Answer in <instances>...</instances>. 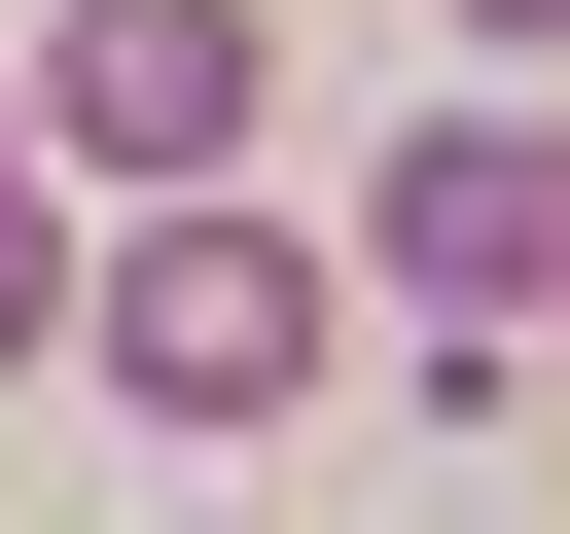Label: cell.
Wrapping results in <instances>:
<instances>
[{
	"label": "cell",
	"instance_id": "obj_2",
	"mask_svg": "<svg viewBox=\"0 0 570 534\" xmlns=\"http://www.w3.org/2000/svg\"><path fill=\"white\" fill-rule=\"evenodd\" d=\"M249 107H285V36H249V0H71V36L0 71V142H36V178H142V214H214V178H249Z\"/></svg>",
	"mask_w": 570,
	"mask_h": 534
},
{
	"label": "cell",
	"instance_id": "obj_4",
	"mask_svg": "<svg viewBox=\"0 0 570 534\" xmlns=\"http://www.w3.org/2000/svg\"><path fill=\"white\" fill-rule=\"evenodd\" d=\"M36 320H71V249H36V142H0V356H36Z\"/></svg>",
	"mask_w": 570,
	"mask_h": 534
},
{
	"label": "cell",
	"instance_id": "obj_5",
	"mask_svg": "<svg viewBox=\"0 0 570 534\" xmlns=\"http://www.w3.org/2000/svg\"><path fill=\"white\" fill-rule=\"evenodd\" d=\"M463 36H534V0H463Z\"/></svg>",
	"mask_w": 570,
	"mask_h": 534
},
{
	"label": "cell",
	"instance_id": "obj_1",
	"mask_svg": "<svg viewBox=\"0 0 570 534\" xmlns=\"http://www.w3.org/2000/svg\"><path fill=\"white\" fill-rule=\"evenodd\" d=\"M321 320H356L321 214H249V178H214V214H107V285H71V356H107L142 427H321Z\"/></svg>",
	"mask_w": 570,
	"mask_h": 534
},
{
	"label": "cell",
	"instance_id": "obj_3",
	"mask_svg": "<svg viewBox=\"0 0 570 534\" xmlns=\"http://www.w3.org/2000/svg\"><path fill=\"white\" fill-rule=\"evenodd\" d=\"M356 249L428 285V356H463V427L534 392V249H570V178H534V107H428L392 178H356Z\"/></svg>",
	"mask_w": 570,
	"mask_h": 534
}]
</instances>
